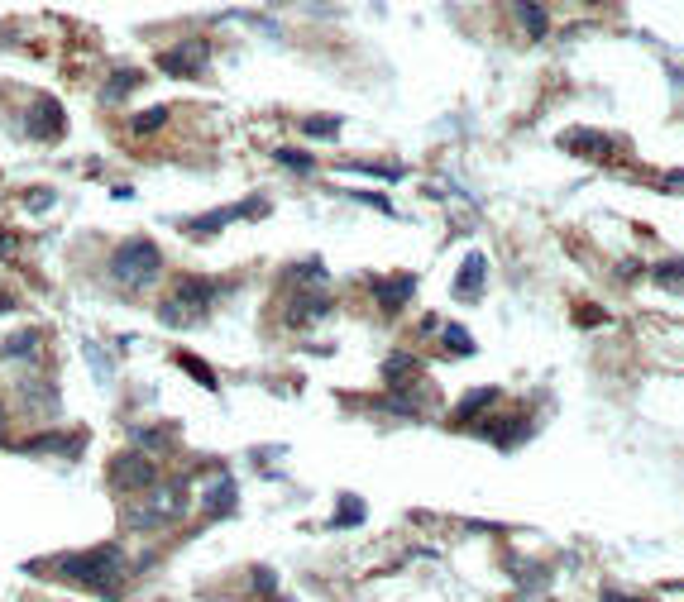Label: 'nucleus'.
Instances as JSON below:
<instances>
[{
    "label": "nucleus",
    "instance_id": "nucleus-1",
    "mask_svg": "<svg viewBox=\"0 0 684 602\" xmlns=\"http://www.w3.org/2000/svg\"><path fill=\"white\" fill-rule=\"evenodd\" d=\"M48 569L63 574L72 588H87V593H101V598H120L125 555H120V545H91V550H77V555H58Z\"/></svg>",
    "mask_w": 684,
    "mask_h": 602
},
{
    "label": "nucleus",
    "instance_id": "nucleus-2",
    "mask_svg": "<svg viewBox=\"0 0 684 602\" xmlns=\"http://www.w3.org/2000/svg\"><path fill=\"white\" fill-rule=\"evenodd\" d=\"M211 301H216V287L206 278H182L168 297L158 301V321L168 325V330H187V325L206 321Z\"/></svg>",
    "mask_w": 684,
    "mask_h": 602
},
{
    "label": "nucleus",
    "instance_id": "nucleus-3",
    "mask_svg": "<svg viewBox=\"0 0 684 602\" xmlns=\"http://www.w3.org/2000/svg\"><path fill=\"white\" fill-rule=\"evenodd\" d=\"M158 273H163V254L154 239H130L111 254V278L125 287H149Z\"/></svg>",
    "mask_w": 684,
    "mask_h": 602
},
{
    "label": "nucleus",
    "instance_id": "nucleus-4",
    "mask_svg": "<svg viewBox=\"0 0 684 602\" xmlns=\"http://www.w3.org/2000/svg\"><path fill=\"white\" fill-rule=\"evenodd\" d=\"M182 507H187V478H173V483L149 502V512H125V521H130V531H154V526L177 521Z\"/></svg>",
    "mask_w": 684,
    "mask_h": 602
},
{
    "label": "nucleus",
    "instance_id": "nucleus-5",
    "mask_svg": "<svg viewBox=\"0 0 684 602\" xmlns=\"http://www.w3.org/2000/svg\"><path fill=\"white\" fill-rule=\"evenodd\" d=\"M111 488L115 493H149V488H158V469L149 454H115L111 459Z\"/></svg>",
    "mask_w": 684,
    "mask_h": 602
},
{
    "label": "nucleus",
    "instance_id": "nucleus-6",
    "mask_svg": "<svg viewBox=\"0 0 684 602\" xmlns=\"http://www.w3.org/2000/svg\"><path fill=\"white\" fill-rule=\"evenodd\" d=\"M206 58H211V48L201 39H187V43H177V48H163V53H158V67H163L168 77H201V72H206Z\"/></svg>",
    "mask_w": 684,
    "mask_h": 602
},
{
    "label": "nucleus",
    "instance_id": "nucleus-7",
    "mask_svg": "<svg viewBox=\"0 0 684 602\" xmlns=\"http://www.w3.org/2000/svg\"><path fill=\"white\" fill-rule=\"evenodd\" d=\"M24 129H29L34 139H63V129H67L63 106H58L53 96H34V106L24 115Z\"/></svg>",
    "mask_w": 684,
    "mask_h": 602
},
{
    "label": "nucleus",
    "instance_id": "nucleus-8",
    "mask_svg": "<svg viewBox=\"0 0 684 602\" xmlns=\"http://www.w3.org/2000/svg\"><path fill=\"white\" fill-rule=\"evenodd\" d=\"M412 292H417V278L412 273H393V278H374V301L393 316V311H402L407 301H412Z\"/></svg>",
    "mask_w": 684,
    "mask_h": 602
},
{
    "label": "nucleus",
    "instance_id": "nucleus-9",
    "mask_svg": "<svg viewBox=\"0 0 684 602\" xmlns=\"http://www.w3.org/2000/svg\"><path fill=\"white\" fill-rule=\"evenodd\" d=\"M321 316H331V297L316 287V292H302V297H292L283 306V321L287 325H311V321H321Z\"/></svg>",
    "mask_w": 684,
    "mask_h": 602
},
{
    "label": "nucleus",
    "instance_id": "nucleus-10",
    "mask_svg": "<svg viewBox=\"0 0 684 602\" xmlns=\"http://www.w3.org/2000/svg\"><path fill=\"white\" fill-rule=\"evenodd\" d=\"M565 149L584 153V158H598V163H613L618 144L608 134H594V129H574V134H565Z\"/></svg>",
    "mask_w": 684,
    "mask_h": 602
},
{
    "label": "nucleus",
    "instance_id": "nucleus-11",
    "mask_svg": "<svg viewBox=\"0 0 684 602\" xmlns=\"http://www.w3.org/2000/svg\"><path fill=\"white\" fill-rule=\"evenodd\" d=\"M235 502H240V488H235V478H230V473H221V478L211 483V493L201 497V507H206L211 516H230V512H235Z\"/></svg>",
    "mask_w": 684,
    "mask_h": 602
},
{
    "label": "nucleus",
    "instance_id": "nucleus-12",
    "mask_svg": "<svg viewBox=\"0 0 684 602\" xmlns=\"http://www.w3.org/2000/svg\"><path fill=\"white\" fill-rule=\"evenodd\" d=\"M484 278H488V258L484 254H469V258H464V268H460V282H455V297H460V301L479 297V292H484Z\"/></svg>",
    "mask_w": 684,
    "mask_h": 602
},
{
    "label": "nucleus",
    "instance_id": "nucleus-13",
    "mask_svg": "<svg viewBox=\"0 0 684 602\" xmlns=\"http://www.w3.org/2000/svg\"><path fill=\"white\" fill-rule=\"evenodd\" d=\"M139 86H144V72H139V67H120V72H111V82H106V91H101V101L115 106V101H125V96L139 91Z\"/></svg>",
    "mask_w": 684,
    "mask_h": 602
},
{
    "label": "nucleus",
    "instance_id": "nucleus-14",
    "mask_svg": "<svg viewBox=\"0 0 684 602\" xmlns=\"http://www.w3.org/2000/svg\"><path fill=\"white\" fill-rule=\"evenodd\" d=\"M39 344H44V335H39V330H15V335H10V340L0 344V354H5V359H10V364H15V359H39Z\"/></svg>",
    "mask_w": 684,
    "mask_h": 602
},
{
    "label": "nucleus",
    "instance_id": "nucleus-15",
    "mask_svg": "<svg viewBox=\"0 0 684 602\" xmlns=\"http://www.w3.org/2000/svg\"><path fill=\"white\" fill-rule=\"evenodd\" d=\"M24 450L29 454L53 450V454H67V459H72V454L82 450V435H58V430H53V435H34V440H24Z\"/></svg>",
    "mask_w": 684,
    "mask_h": 602
},
{
    "label": "nucleus",
    "instance_id": "nucleus-16",
    "mask_svg": "<svg viewBox=\"0 0 684 602\" xmlns=\"http://www.w3.org/2000/svg\"><path fill=\"white\" fill-rule=\"evenodd\" d=\"M417 359H412V354H393V359H388V364H383V378H388V383L393 387H407V383H417Z\"/></svg>",
    "mask_w": 684,
    "mask_h": 602
},
{
    "label": "nucleus",
    "instance_id": "nucleus-17",
    "mask_svg": "<svg viewBox=\"0 0 684 602\" xmlns=\"http://www.w3.org/2000/svg\"><path fill=\"white\" fill-rule=\"evenodd\" d=\"M512 10H517V20H522V29H527L531 39H546L551 20H546V10H541V5H531V0H517Z\"/></svg>",
    "mask_w": 684,
    "mask_h": 602
},
{
    "label": "nucleus",
    "instance_id": "nucleus-18",
    "mask_svg": "<svg viewBox=\"0 0 684 602\" xmlns=\"http://www.w3.org/2000/svg\"><path fill=\"white\" fill-rule=\"evenodd\" d=\"M244 206H235V211H216V215H201V220H187V235H221L230 220H240Z\"/></svg>",
    "mask_w": 684,
    "mask_h": 602
},
{
    "label": "nucleus",
    "instance_id": "nucleus-19",
    "mask_svg": "<svg viewBox=\"0 0 684 602\" xmlns=\"http://www.w3.org/2000/svg\"><path fill=\"white\" fill-rule=\"evenodd\" d=\"M493 402H498V387H479V392H469L460 407H455V426H464L469 416H479V411L493 407Z\"/></svg>",
    "mask_w": 684,
    "mask_h": 602
},
{
    "label": "nucleus",
    "instance_id": "nucleus-20",
    "mask_svg": "<svg viewBox=\"0 0 684 602\" xmlns=\"http://www.w3.org/2000/svg\"><path fill=\"white\" fill-rule=\"evenodd\" d=\"M441 344L450 359H464V354H474V340H469V330L464 325H445L441 330Z\"/></svg>",
    "mask_w": 684,
    "mask_h": 602
},
{
    "label": "nucleus",
    "instance_id": "nucleus-21",
    "mask_svg": "<svg viewBox=\"0 0 684 602\" xmlns=\"http://www.w3.org/2000/svg\"><path fill=\"white\" fill-rule=\"evenodd\" d=\"M24 392H29V397H24V402H29V407H34V411H58V387H44V383H24Z\"/></svg>",
    "mask_w": 684,
    "mask_h": 602
},
{
    "label": "nucleus",
    "instance_id": "nucleus-22",
    "mask_svg": "<svg viewBox=\"0 0 684 602\" xmlns=\"http://www.w3.org/2000/svg\"><path fill=\"white\" fill-rule=\"evenodd\" d=\"M168 125V106H154V110H139L130 120V129L134 134H154V129H163Z\"/></svg>",
    "mask_w": 684,
    "mask_h": 602
},
{
    "label": "nucleus",
    "instance_id": "nucleus-23",
    "mask_svg": "<svg viewBox=\"0 0 684 602\" xmlns=\"http://www.w3.org/2000/svg\"><path fill=\"white\" fill-rule=\"evenodd\" d=\"M177 364L187 368V373H192V378H197V383L206 387V392H216V387H221V378H216V373H211V368L201 364V359H192V354H177Z\"/></svg>",
    "mask_w": 684,
    "mask_h": 602
},
{
    "label": "nucleus",
    "instance_id": "nucleus-24",
    "mask_svg": "<svg viewBox=\"0 0 684 602\" xmlns=\"http://www.w3.org/2000/svg\"><path fill=\"white\" fill-rule=\"evenodd\" d=\"M287 282H326V263H316V258H307V263H297V268H287Z\"/></svg>",
    "mask_w": 684,
    "mask_h": 602
},
{
    "label": "nucleus",
    "instance_id": "nucleus-25",
    "mask_svg": "<svg viewBox=\"0 0 684 602\" xmlns=\"http://www.w3.org/2000/svg\"><path fill=\"white\" fill-rule=\"evenodd\" d=\"M302 129H307L311 139H335V134H340V120H335V115H311Z\"/></svg>",
    "mask_w": 684,
    "mask_h": 602
},
{
    "label": "nucleus",
    "instance_id": "nucleus-26",
    "mask_svg": "<svg viewBox=\"0 0 684 602\" xmlns=\"http://www.w3.org/2000/svg\"><path fill=\"white\" fill-rule=\"evenodd\" d=\"M340 507H345V512L335 516L331 526H340V531H345V526H354V521H364V502H359V497H340Z\"/></svg>",
    "mask_w": 684,
    "mask_h": 602
},
{
    "label": "nucleus",
    "instance_id": "nucleus-27",
    "mask_svg": "<svg viewBox=\"0 0 684 602\" xmlns=\"http://www.w3.org/2000/svg\"><path fill=\"white\" fill-rule=\"evenodd\" d=\"M278 163H283V168H292V172H311V158L302 149H278Z\"/></svg>",
    "mask_w": 684,
    "mask_h": 602
},
{
    "label": "nucleus",
    "instance_id": "nucleus-28",
    "mask_svg": "<svg viewBox=\"0 0 684 602\" xmlns=\"http://www.w3.org/2000/svg\"><path fill=\"white\" fill-rule=\"evenodd\" d=\"M87 359L96 364V378H101V383H111V359H106V349H101V344H87Z\"/></svg>",
    "mask_w": 684,
    "mask_h": 602
},
{
    "label": "nucleus",
    "instance_id": "nucleus-29",
    "mask_svg": "<svg viewBox=\"0 0 684 602\" xmlns=\"http://www.w3.org/2000/svg\"><path fill=\"white\" fill-rule=\"evenodd\" d=\"M53 201H58V196H53V192H44V187H34V192H24V206H29V211H48Z\"/></svg>",
    "mask_w": 684,
    "mask_h": 602
},
{
    "label": "nucleus",
    "instance_id": "nucleus-30",
    "mask_svg": "<svg viewBox=\"0 0 684 602\" xmlns=\"http://www.w3.org/2000/svg\"><path fill=\"white\" fill-rule=\"evenodd\" d=\"M350 172H374V177H407V168H378V163H345Z\"/></svg>",
    "mask_w": 684,
    "mask_h": 602
},
{
    "label": "nucleus",
    "instance_id": "nucleus-31",
    "mask_svg": "<svg viewBox=\"0 0 684 602\" xmlns=\"http://www.w3.org/2000/svg\"><path fill=\"white\" fill-rule=\"evenodd\" d=\"M656 278H661L665 287H680V263L670 258V263H665V268H661V273H656Z\"/></svg>",
    "mask_w": 684,
    "mask_h": 602
},
{
    "label": "nucleus",
    "instance_id": "nucleus-32",
    "mask_svg": "<svg viewBox=\"0 0 684 602\" xmlns=\"http://www.w3.org/2000/svg\"><path fill=\"white\" fill-rule=\"evenodd\" d=\"M603 321V311H598V306H584V311H579V325H598Z\"/></svg>",
    "mask_w": 684,
    "mask_h": 602
},
{
    "label": "nucleus",
    "instance_id": "nucleus-33",
    "mask_svg": "<svg viewBox=\"0 0 684 602\" xmlns=\"http://www.w3.org/2000/svg\"><path fill=\"white\" fill-rule=\"evenodd\" d=\"M603 602H651V598H622V593H613V588H608V593H603Z\"/></svg>",
    "mask_w": 684,
    "mask_h": 602
},
{
    "label": "nucleus",
    "instance_id": "nucleus-34",
    "mask_svg": "<svg viewBox=\"0 0 684 602\" xmlns=\"http://www.w3.org/2000/svg\"><path fill=\"white\" fill-rule=\"evenodd\" d=\"M5 311H15V301H10L5 292H0V316H5Z\"/></svg>",
    "mask_w": 684,
    "mask_h": 602
},
{
    "label": "nucleus",
    "instance_id": "nucleus-35",
    "mask_svg": "<svg viewBox=\"0 0 684 602\" xmlns=\"http://www.w3.org/2000/svg\"><path fill=\"white\" fill-rule=\"evenodd\" d=\"M0 426H5V407H0Z\"/></svg>",
    "mask_w": 684,
    "mask_h": 602
}]
</instances>
